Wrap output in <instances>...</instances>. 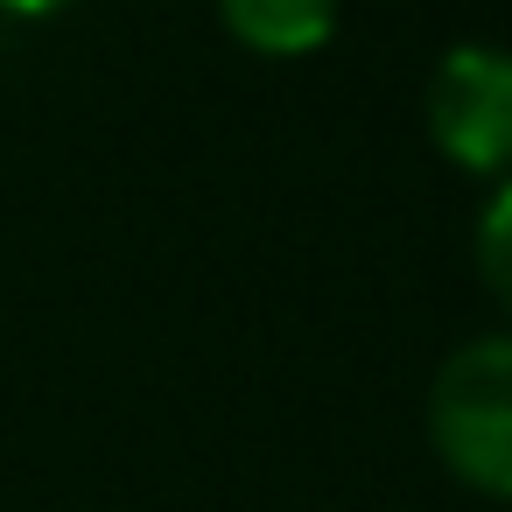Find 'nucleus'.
<instances>
[{"mask_svg":"<svg viewBox=\"0 0 512 512\" xmlns=\"http://www.w3.org/2000/svg\"><path fill=\"white\" fill-rule=\"evenodd\" d=\"M0 8H8V15H29V22H36V15H57V8H71V0H0Z\"/></svg>","mask_w":512,"mask_h":512,"instance_id":"obj_5","label":"nucleus"},{"mask_svg":"<svg viewBox=\"0 0 512 512\" xmlns=\"http://www.w3.org/2000/svg\"><path fill=\"white\" fill-rule=\"evenodd\" d=\"M428 442L456 484L512 505V337H470L435 365Z\"/></svg>","mask_w":512,"mask_h":512,"instance_id":"obj_1","label":"nucleus"},{"mask_svg":"<svg viewBox=\"0 0 512 512\" xmlns=\"http://www.w3.org/2000/svg\"><path fill=\"white\" fill-rule=\"evenodd\" d=\"M477 274H484V288L512 309V176L498 183V197H491L484 218H477Z\"/></svg>","mask_w":512,"mask_h":512,"instance_id":"obj_4","label":"nucleus"},{"mask_svg":"<svg viewBox=\"0 0 512 512\" xmlns=\"http://www.w3.org/2000/svg\"><path fill=\"white\" fill-rule=\"evenodd\" d=\"M428 134L470 176H512V50L456 43L428 71Z\"/></svg>","mask_w":512,"mask_h":512,"instance_id":"obj_2","label":"nucleus"},{"mask_svg":"<svg viewBox=\"0 0 512 512\" xmlns=\"http://www.w3.org/2000/svg\"><path fill=\"white\" fill-rule=\"evenodd\" d=\"M218 15L260 57H309L337 36V0H218Z\"/></svg>","mask_w":512,"mask_h":512,"instance_id":"obj_3","label":"nucleus"}]
</instances>
